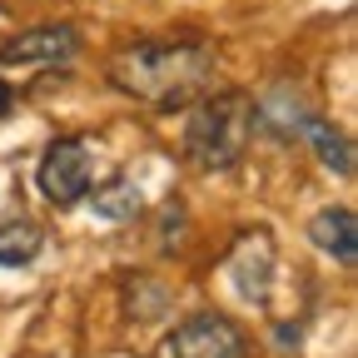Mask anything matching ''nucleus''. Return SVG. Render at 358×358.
Listing matches in <instances>:
<instances>
[{"label":"nucleus","mask_w":358,"mask_h":358,"mask_svg":"<svg viewBox=\"0 0 358 358\" xmlns=\"http://www.w3.org/2000/svg\"><path fill=\"white\" fill-rule=\"evenodd\" d=\"M254 100L244 90H224V95H204L194 100L189 120H185V155L194 169L219 174V169H234L254 140Z\"/></svg>","instance_id":"f03ea898"},{"label":"nucleus","mask_w":358,"mask_h":358,"mask_svg":"<svg viewBox=\"0 0 358 358\" xmlns=\"http://www.w3.org/2000/svg\"><path fill=\"white\" fill-rule=\"evenodd\" d=\"M169 358H244V329L224 313H194L169 334Z\"/></svg>","instance_id":"20e7f679"},{"label":"nucleus","mask_w":358,"mask_h":358,"mask_svg":"<svg viewBox=\"0 0 358 358\" xmlns=\"http://www.w3.org/2000/svg\"><path fill=\"white\" fill-rule=\"evenodd\" d=\"M214 65H219L214 45L204 40H145L110 60V80L129 100H145L150 110L169 115V110H185L194 95H204Z\"/></svg>","instance_id":"f257e3e1"},{"label":"nucleus","mask_w":358,"mask_h":358,"mask_svg":"<svg viewBox=\"0 0 358 358\" xmlns=\"http://www.w3.org/2000/svg\"><path fill=\"white\" fill-rule=\"evenodd\" d=\"M303 134H308V145H313V155H319L334 174H353V150H348V140H343V134L334 129V124H324V120H308L303 124Z\"/></svg>","instance_id":"1a4fd4ad"},{"label":"nucleus","mask_w":358,"mask_h":358,"mask_svg":"<svg viewBox=\"0 0 358 358\" xmlns=\"http://www.w3.org/2000/svg\"><path fill=\"white\" fill-rule=\"evenodd\" d=\"M140 189L129 185V179H110L105 189H95V214H105V219H115V224H124V219H134L140 214Z\"/></svg>","instance_id":"9d476101"},{"label":"nucleus","mask_w":358,"mask_h":358,"mask_svg":"<svg viewBox=\"0 0 358 358\" xmlns=\"http://www.w3.org/2000/svg\"><path fill=\"white\" fill-rule=\"evenodd\" d=\"M80 55V30L55 20V25H30L25 35L0 45V65H70Z\"/></svg>","instance_id":"39448f33"},{"label":"nucleus","mask_w":358,"mask_h":358,"mask_svg":"<svg viewBox=\"0 0 358 358\" xmlns=\"http://www.w3.org/2000/svg\"><path fill=\"white\" fill-rule=\"evenodd\" d=\"M90 174H95V164H90V145L75 140V134H65V140H55L50 150H45L35 185H40V194L50 199L55 209H75L90 194Z\"/></svg>","instance_id":"7ed1b4c3"},{"label":"nucleus","mask_w":358,"mask_h":358,"mask_svg":"<svg viewBox=\"0 0 358 358\" xmlns=\"http://www.w3.org/2000/svg\"><path fill=\"white\" fill-rule=\"evenodd\" d=\"M229 274H234V289L249 303H264L268 289H274V239L264 229H244L234 254H229Z\"/></svg>","instance_id":"423d86ee"},{"label":"nucleus","mask_w":358,"mask_h":358,"mask_svg":"<svg viewBox=\"0 0 358 358\" xmlns=\"http://www.w3.org/2000/svg\"><path fill=\"white\" fill-rule=\"evenodd\" d=\"M10 110H15V90H10L6 80H0V120H6Z\"/></svg>","instance_id":"9b49d317"},{"label":"nucleus","mask_w":358,"mask_h":358,"mask_svg":"<svg viewBox=\"0 0 358 358\" xmlns=\"http://www.w3.org/2000/svg\"><path fill=\"white\" fill-rule=\"evenodd\" d=\"M40 249H45V229H40V224H30V219H10V224H0V264H6V268L30 264Z\"/></svg>","instance_id":"6e6552de"},{"label":"nucleus","mask_w":358,"mask_h":358,"mask_svg":"<svg viewBox=\"0 0 358 358\" xmlns=\"http://www.w3.org/2000/svg\"><path fill=\"white\" fill-rule=\"evenodd\" d=\"M308 239L319 244L324 254H334L343 268H353V264H358V224H353V214H348V209H324V214H313Z\"/></svg>","instance_id":"0eeeda50"}]
</instances>
